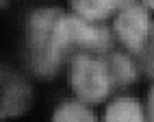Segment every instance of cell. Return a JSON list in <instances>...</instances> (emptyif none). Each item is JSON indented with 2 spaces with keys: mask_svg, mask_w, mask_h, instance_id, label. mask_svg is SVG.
<instances>
[{
  "mask_svg": "<svg viewBox=\"0 0 154 122\" xmlns=\"http://www.w3.org/2000/svg\"><path fill=\"white\" fill-rule=\"evenodd\" d=\"M61 18L59 9H37L26 22V46L28 63L37 76H54L63 59L67 57L57 37V22Z\"/></svg>",
  "mask_w": 154,
  "mask_h": 122,
  "instance_id": "cell-1",
  "label": "cell"
},
{
  "mask_svg": "<svg viewBox=\"0 0 154 122\" xmlns=\"http://www.w3.org/2000/svg\"><path fill=\"white\" fill-rule=\"evenodd\" d=\"M69 85L80 103H102L113 87L104 55L100 53H76L69 66Z\"/></svg>",
  "mask_w": 154,
  "mask_h": 122,
  "instance_id": "cell-2",
  "label": "cell"
},
{
  "mask_svg": "<svg viewBox=\"0 0 154 122\" xmlns=\"http://www.w3.org/2000/svg\"><path fill=\"white\" fill-rule=\"evenodd\" d=\"M57 37L63 46L65 55L80 50V53H109L113 44V35L100 22H89L80 15L61 13L57 22Z\"/></svg>",
  "mask_w": 154,
  "mask_h": 122,
  "instance_id": "cell-3",
  "label": "cell"
},
{
  "mask_svg": "<svg viewBox=\"0 0 154 122\" xmlns=\"http://www.w3.org/2000/svg\"><path fill=\"white\" fill-rule=\"evenodd\" d=\"M152 22L148 15V9L143 5H130L122 9L115 18V35L132 55H137L150 44Z\"/></svg>",
  "mask_w": 154,
  "mask_h": 122,
  "instance_id": "cell-4",
  "label": "cell"
},
{
  "mask_svg": "<svg viewBox=\"0 0 154 122\" xmlns=\"http://www.w3.org/2000/svg\"><path fill=\"white\" fill-rule=\"evenodd\" d=\"M33 103V92L24 79L0 68V120L22 116Z\"/></svg>",
  "mask_w": 154,
  "mask_h": 122,
  "instance_id": "cell-5",
  "label": "cell"
},
{
  "mask_svg": "<svg viewBox=\"0 0 154 122\" xmlns=\"http://www.w3.org/2000/svg\"><path fill=\"white\" fill-rule=\"evenodd\" d=\"M130 5H135V0H72L74 13L89 22H102Z\"/></svg>",
  "mask_w": 154,
  "mask_h": 122,
  "instance_id": "cell-6",
  "label": "cell"
},
{
  "mask_svg": "<svg viewBox=\"0 0 154 122\" xmlns=\"http://www.w3.org/2000/svg\"><path fill=\"white\" fill-rule=\"evenodd\" d=\"M104 61H106L111 81H113V87H126V85L137 81L139 68L128 55H124V53H104Z\"/></svg>",
  "mask_w": 154,
  "mask_h": 122,
  "instance_id": "cell-7",
  "label": "cell"
},
{
  "mask_svg": "<svg viewBox=\"0 0 154 122\" xmlns=\"http://www.w3.org/2000/svg\"><path fill=\"white\" fill-rule=\"evenodd\" d=\"M104 122H148L146 111L135 98H117L106 107Z\"/></svg>",
  "mask_w": 154,
  "mask_h": 122,
  "instance_id": "cell-8",
  "label": "cell"
},
{
  "mask_svg": "<svg viewBox=\"0 0 154 122\" xmlns=\"http://www.w3.org/2000/svg\"><path fill=\"white\" fill-rule=\"evenodd\" d=\"M52 122H98V118L94 116L85 103L80 100H67L61 103L52 116Z\"/></svg>",
  "mask_w": 154,
  "mask_h": 122,
  "instance_id": "cell-9",
  "label": "cell"
},
{
  "mask_svg": "<svg viewBox=\"0 0 154 122\" xmlns=\"http://www.w3.org/2000/svg\"><path fill=\"white\" fill-rule=\"evenodd\" d=\"M148 122H154V87L148 94Z\"/></svg>",
  "mask_w": 154,
  "mask_h": 122,
  "instance_id": "cell-10",
  "label": "cell"
},
{
  "mask_svg": "<svg viewBox=\"0 0 154 122\" xmlns=\"http://www.w3.org/2000/svg\"><path fill=\"white\" fill-rule=\"evenodd\" d=\"M143 7H146V9H152V11H154V0H143Z\"/></svg>",
  "mask_w": 154,
  "mask_h": 122,
  "instance_id": "cell-11",
  "label": "cell"
},
{
  "mask_svg": "<svg viewBox=\"0 0 154 122\" xmlns=\"http://www.w3.org/2000/svg\"><path fill=\"white\" fill-rule=\"evenodd\" d=\"M150 35H152V42H150V44L154 46V24H152V33H150Z\"/></svg>",
  "mask_w": 154,
  "mask_h": 122,
  "instance_id": "cell-12",
  "label": "cell"
},
{
  "mask_svg": "<svg viewBox=\"0 0 154 122\" xmlns=\"http://www.w3.org/2000/svg\"><path fill=\"white\" fill-rule=\"evenodd\" d=\"M2 5H7V0H0V7H2Z\"/></svg>",
  "mask_w": 154,
  "mask_h": 122,
  "instance_id": "cell-13",
  "label": "cell"
}]
</instances>
